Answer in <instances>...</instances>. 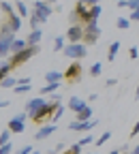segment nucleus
Returning a JSON list of instances; mask_svg holds the SVG:
<instances>
[{"mask_svg":"<svg viewBox=\"0 0 139 154\" xmlns=\"http://www.w3.org/2000/svg\"><path fill=\"white\" fill-rule=\"evenodd\" d=\"M39 49H41L39 45H28L26 49H22L19 54L11 56V58H9V60H11V69H17L19 64H24V62H28L30 58H34V56L39 54Z\"/></svg>","mask_w":139,"mask_h":154,"instance_id":"nucleus-1","label":"nucleus"},{"mask_svg":"<svg viewBox=\"0 0 139 154\" xmlns=\"http://www.w3.org/2000/svg\"><path fill=\"white\" fill-rule=\"evenodd\" d=\"M98 36H101V28H98L96 22H88V24H84V38H82V43L94 45V43L98 41Z\"/></svg>","mask_w":139,"mask_h":154,"instance_id":"nucleus-2","label":"nucleus"},{"mask_svg":"<svg viewBox=\"0 0 139 154\" xmlns=\"http://www.w3.org/2000/svg\"><path fill=\"white\" fill-rule=\"evenodd\" d=\"M66 58H71V60H82V58L86 56V45L84 43H66V47L62 49Z\"/></svg>","mask_w":139,"mask_h":154,"instance_id":"nucleus-3","label":"nucleus"},{"mask_svg":"<svg viewBox=\"0 0 139 154\" xmlns=\"http://www.w3.org/2000/svg\"><path fill=\"white\" fill-rule=\"evenodd\" d=\"M26 118H28V113L26 111H22V113H17V116H13V118L9 120V131H11V135L15 133H24V128H26Z\"/></svg>","mask_w":139,"mask_h":154,"instance_id":"nucleus-4","label":"nucleus"},{"mask_svg":"<svg viewBox=\"0 0 139 154\" xmlns=\"http://www.w3.org/2000/svg\"><path fill=\"white\" fill-rule=\"evenodd\" d=\"M82 75H84V66H82V62H79V60H75V62H71V66L66 69L64 79H69L71 84H75V82L82 79Z\"/></svg>","mask_w":139,"mask_h":154,"instance_id":"nucleus-5","label":"nucleus"},{"mask_svg":"<svg viewBox=\"0 0 139 154\" xmlns=\"http://www.w3.org/2000/svg\"><path fill=\"white\" fill-rule=\"evenodd\" d=\"M45 105H47V101H45V99H41V96H34V99H30V101L26 103V109H24V111L28 113V118H34V116L41 111Z\"/></svg>","mask_w":139,"mask_h":154,"instance_id":"nucleus-6","label":"nucleus"},{"mask_svg":"<svg viewBox=\"0 0 139 154\" xmlns=\"http://www.w3.org/2000/svg\"><path fill=\"white\" fill-rule=\"evenodd\" d=\"M32 11H34L39 17H43L45 22H47V19H49V15H51L56 9H54L51 5H47L45 0H34V5H32Z\"/></svg>","mask_w":139,"mask_h":154,"instance_id":"nucleus-7","label":"nucleus"},{"mask_svg":"<svg viewBox=\"0 0 139 154\" xmlns=\"http://www.w3.org/2000/svg\"><path fill=\"white\" fill-rule=\"evenodd\" d=\"M64 38H66L69 43H82V38H84V26H79V24L69 26V30H66Z\"/></svg>","mask_w":139,"mask_h":154,"instance_id":"nucleus-8","label":"nucleus"},{"mask_svg":"<svg viewBox=\"0 0 139 154\" xmlns=\"http://www.w3.org/2000/svg\"><path fill=\"white\" fill-rule=\"evenodd\" d=\"M56 107H58V103H47L41 111H39L36 116H34V122H45V120H51L54 118V111H56Z\"/></svg>","mask_w":139,"mask_h":154,"instance_id":"nucleus-9","label":"nucleus"},{"mask_svg":"<svg viewBox=\"0 0 139 154\" xmlns=\"http://www.w3.org/2000/svg\"><path fill=\"white\" fill-rule=\"evenodd\" d=\"M13 41H15V34H2V36H0V58H2V60L11 54Z\"/></svg>","mask_w":139,"mask_h":154,"instance_id":"nucleus-10","label":"nucleus"},{"mask_svg":"<svg viewBox=\"0 0 139 154\" xmlns=\"http://www.w3.org/2000/svg\"><path fill=\"white\" fill-rule=\"evenodd\" d=\"M98 122L92 118V120H88V122H77V120H73L71 124H69V131H79V133H90L94 126H96Z\"/></svg>","mask_w":139,"mask_h":154,"instance_id":"nucleus-11","label":"nucleus"},{"mask_svg":"<svg viewBox=\"0 0 139 154\" xmlns=\"http://www.w3.org/2000/svg\"><path fill=\"white\" fill-rule=\"evenodd\" d=\"M73 13L79 17V22H82V24H88L90 22V7H86L84 2H77V7H75Z\"/></svg>","mask_w":139,"mask_h":154,"instance_id":"nucleus-12","label":"nucleus"},{"mask_svg":"<svg viewBox=\"0 0 139 154\" xmlns=\"http://www.w3.org/2000/svg\"><path fill=\"white\" fill-rule=\"evenodd\" d=\"M54 133H56V124H45V126H41L34 133V139L36 141H43V139H47L49 135H54Z\"/></svg>","mask_w":139,"mask_h":154,"instance_id":"nucleus-13","label":"nucleus"},{"mask_svg":"<svg viewBox=\"0 0 139 154\" xmlns=\"http://www.w3.org/2000/svg\"><path fill=\"white\" fill-rule=\"evenodd\" d=\"M86 105H88V103H86V101H82L79 96H71V99H69V105H66V107H69L71 111H75V113H77V111H82V109H84Z\"/></svg>","mask_w":139,"mask_h":154,"instance_id":"nucleus-14","label":"nucleus"},{"mask_svg":"<svg viewBox=\"0 0 139 154\" xmlns=\"http://www.w3.org/2000/svg\"><path fill=\"white\" fill-rule=\"evenodd\" d=\"M41 38H43V32H41V28H36V30H30L26 43L28 45H39V43H41Z\"/></svg>","mask_w":139,"mask_h":154,"instance_id":"nucleus-15","label":"nucleus"},{"mask_svg":"<svg viewBox=\"0 0 139 154\" xmlns=\"http://www.w3.org/2000/svg\"><path fill=\"white\" fill-rule=\"evenodd\" d=\"M75 116H77V118H75L77 122H88V120H92V107H90V105H86L82 111H77Z\"/></svg>","mask_w":139,"mask_h":154,"instance_id":"nucleus-16","label":"nucleus"},{"mask_svg":"<svg viewBox=\"0 0 139 154\" xmlns=\"http://www.w3.org/2000/svg\"><path fill=\"white\" fill-rule=\"evenodd\" d=\"M62 79H64V73H58V71L45 73V82H47V84H60Z\"/></svg>","mask_w":139,"mask_h":154,"instance_id":"nucleus-17","label":"nucleus"},{"mask_svg":"<svg viewBox=\"0 0 139 154\" xmlns=\"http://www.w3.org/2000/svg\"><path fill=\"white\" fill-rule=\"evenodd\" d=\"M26 47H28V43L24 41V38H17V36H15V41H13V45H11V56L19 54V51L26 49Z\"/></svg>","mask_w":139,"mask_h":154,"instance_id":"nucleus-18","label":"nucleus"},{"mask_svg":"<svg viewBox=\"0 0 139 154\" xmlns=\"http://www.w3.org/2000/svg\"><path fill=\"white\" fill-rule=\"evenodd\" d=\"M7 22H9V26H11V30H13V32H17L19 28H22V17H19L17 13L9 15V19H7Z\"/></svg>","mask_w":139,"mask_h":154,"instance_id":"nucleus-19","label":"nucleus"},{"mask_svg":"<svg viewBox=\"0 0 139 154\" xmlns=\"http://www.w3.org/2000/svg\"><path fill=\"white\" fill-rule=\"evenodd\" d=\"M120 47H122L120 41H113V43L109 45V49H107V60H116V56H118V51H120Z\"/></svg>","mask_w":139,"mask_h":154,"instance_id":"nucleus-20","label":"nucleus"},{"mask_svg":"<svg viewBox=\"0 0 139 154\" xmlns=\"http://www.w3.org/2000/svg\"><path fill=\"white\" fill-rule=\"evenodd\" d=\"M15 9H17V15H19V17H30V9L26 7L24 0H17V2H15Z\"/></svg>","mask_w":139,"mask_h":154,"instance_id":"nucleus-21","label":"nucleus"},{"mask_svg":"<svg viewBox=\"0 0 139 154\" xmlns=\"http://www.w3.org/2000/svg\"><path fill=\"white\" fill-rule=\"evenodd\" d=\"M28 19H30V28H32V30H36L41 24H45V19H43V17H39L34 11H30V17H28Z\"/></svg>","mask_w":139,"mask_h":154,"instance_id":"nucleus-22","label":"nucleus"},{"mask_svg":"<svg viewBox=\"0 0 139 154\" xmlns=\"http://www.w3.org/2000/svg\"><path fill=\"white\" fill-rule=\"evenodd\" d=\"M13 69H11V62H7V60H2L0 62V82L5 79V77H9V73H11Z\"/></svg>","mask_w":139,"mask_h":154,"instance_id":"nucleus-23","label":"nucleus"},{"mask_svg":"<svg viewBox=\"0 0 139 154\" xmlns=\"http://www.w3.org/2000/svg\"><path fill=\"white\" fill-rule=\"evenodd\" d=\"M101 13H103L101 5H94V7H90V22H98V17H101Z\"/></svg>","mask_w":139,"mask_h":154,"instance_id":"nucleus-24","label":"nucleus"},{"mask_svg":"<svg viewBox=\"0 0 139 154\" xmlns=\"http://www.w3.org/2000/svg\"><path fill=\"white\" fill-rule=\"evenodd\" d=\"M66 47V38L64 36H56V41H54V51H62Z\"/></svg>","mask_w":139,"mask_h":154,"instance_id":"nucleus-25","label":"nucleus"},{"mask_svg":"<svg viewBox=\"0 0 139 154\" xmlns=\"http://www.w3.org/2000/svg\"><path fill=\"white\" fill-rule=\"evenodd\" d=\"M17 86V77H5L0 82V88H15Z\"/></svg>","mask_w":139,"mask_h":154,"instance_id":"nucleus-26","label":"nucleus"},{"mask_svg":"<svg viewBox=\"0 0 139 154\" xmlns=\"http://www.w3.org/2000/svg\"><path fill=\"white\" fill-rule=\"evenodd\" d=\"M62 116H64V107H62L60 103H58V107H56V111H54V118H51V124H56L58 120L62 118Z\"/></svg>","mask_w":139,"mask_h":154,"instance_id":"nucleus-27","label":"nucleus"},{"mask_svg":"<svg viewBox=\"0 0 139 154\" xmlns=\"http://www.w3.org/2000/svg\"><path fill=\"white\" fill-rule=\"evenodd\" d=\"M116 26L120 28V30H126V28L131 26V19H128V17H118V22H116Z\"/></svg>","mask_w":139,"mask_h":154,"instance_id":"nucleus-28","label":"nucleus"},{"mask_svg":"<svg viewBox=\"0 0 139 154\" xmlns=\"http://www.w3.org/2000/svg\"><path fill=\"white\" fill-rule=\"evenodd\" d=\"M58 86H60V84H47V86L41 88V94H54L58 90Z\"/></svg>","mask_w":139,"mask_h":154,"instance_id":"nucleus-29","label":"nucleus"},{"mask_svg":"<svg viewBox=\"0 0 139 154\" xmlns=\"http://www.w3.org/2000/svg\"><path fill=\"white\" fill-rule=\"evenodd\" d=\"M109 137H111V131H105V133L101 135V137H98V139L94 141V143H96V146H105V141H109Z\"/></svg>","mask_w":139,"mask_h":154,"instance_id":"nucleus-30","label":"nucleus"},{"mask_svg":"<svg viewBox=\"0 0 139 154\" xmlns=\"http://www.w3.org/2000/svg\"><path fill=\"white\" fill-rule=\"evenodd\" d=\"M101 71H103L101 62H94V64L90 66V75H92V77H98V75H101Z\"/></svg>","mask_w":139,"mask_h":154,"instance_id":"nucleus-31","label":"nucleus"},{"mask_svg":"<svg viewBox=\"0 0 139 154\" xmlns=\"http://www.w3.org/2000/svg\"><path fill=\"white\" fill-rule=\"evenodd\" d=\"M9 139H11V131L7 128V131H2V133H0V146L9 143Z\"/></svg>","mask_w":139,"mask_h":154,"instance_id":"nucleus-32","label":"nucleus"},{"mask_svg":"<svg viewBox=\"0 0 139 154\" xmlns=\"http://www.w3.org/2000/svg\"><path fill=\"white\" fill-rule=\"evenodd\" d=\"M0 11H2V13H7V15H13V13H15V9H13L9 2H0Z\"/></svg>","mask_w":139,"mask_h":154,"instance_id":"nucleus-33","label":"nucleus"},{"mask_svg":"<svg viewBox=\"0 0 139 154\" xmlns=\"http://www.w3.org/2000/svg\"><path fill=\"white\" fill-rule=\"evenodd\" d=\"M2 34H15V32L11 30L9 22H5V24H0V36H2Z\"/></svg>","mask_w":139,"mask_h":154,"instance_id":"nucleus-34","label":"nucleus"},{"mask_svg":"<svg viewBox=\"0 0 139 154\" xmlns=\"http://www.w3.org/2000/svg\"><path fill=\"white\" fill-rule=\"evenodd\" d=\"M64 146H66V143H58L56 148H49L47 154H60V152H64Z\"/></svg>","mask_w":139,"mask_h":154,"instance_id":"nucleus-35","label":"nucleus"},{"mask_svg":"<svg viewBox=\"0 0 139 154\" xmlns=\"http://www.w3.org/2000/svg\"><path fill=\"white\" fill-rule=\"evenodd\" d=\"M77 143H79V146H90V143H94V139H92V135L88 133L86 137H82V141H77Z\"/></svg>","mask_w":139,"mask_h":154,"instance_id":"nucleus-36","label":"nucleus"},{"mask_svg":"<svg viewBox=\"0 0 139 154\" xmlns=\"http://www.w3.org/2000/svg\"><path fill=\"white\" fill-rule=\"evenodd\" d=\"M13 152V143H5V146H0V154H11Z\"/></svg>","mask_w":139,"mask_h":154,"instance_id":"nucleus-37","label":"nucleus"},{"mask_svg":"<svg viewBox=\"0 0 139 154\" xmlns=\"http://www.w3.org/2000/svg\"><path fill=\"white\" fill-rule=\"evenodd\" d=\"M126 9H131V11L139 9V0H126Z\"/></svg>","mask_w":139,"mask_h":154,"instance_id":"nucleus-38","label":"nucleus"},{"mask_svg":"<svg viewBox=\"0 0 139 154\" xmlns=\"http://www.w3.org/2000/svg\"><path fill=\"white\" fill-rule=\"evenodd\" d=\"M15 92H17V94H26V92H30V86H19V84H17V86H15Z\"/></svg>","mask_w":139,"mask_h":154,"instance_id":"nucleus-39","label":"nucleus"},{"mask_svg":"<svg viewBox=\"0 0 139 154\" xmlns=\"http://www.w3.org/2000/svg\"><path fill=\"white\" fill-rule=\"evenodd\" d=\"M17 84H19V86H30L32 79H30V77H17Z\"/></svg>","mask_w":139,"mask_h":154,"instance_id":"nucleus-40","label":"nucleus"},{"mask_svg":"<svg viewBox=\"0 0 139 154\" xmlns=\"http://www.w3.org/2000/svg\"><path fill=\"white\" fill-rule=\"evenodd\" d=\"M69 152H71V154H82V146H79V143H73V146L69 148Z\"/></svg>","mask_w":139,"mask_h":154,"instance_id":"nucleus-41","label":"nucleus"},{"mask_svg":"<svg viewBox=\"0 0 139 154\" xmlns=\"http://www.w3.org/2000/svg\"><path fill=\"white\" fill-rule=\"evenodd\" d=\"M131 22H139V9H135V11H131Z\"/></svg>","mask_w":139,"mask_h":154,"instance_id":"nucleus-42","label":"nucleus"},{"mask_svg":"<svg viewBox=\"0 0 139 154\" xmlns=\"http://www.w3.org/2000/svg\"><path fill=\"white\" fill-rule=\"evenodd\" d=\"M79 2H84L86 7H94V5H98L101 0H79Z\"/></svg>","mask_w":139,"mask_h":154,"instance_id":"nucleus-43","label":"nucleus"},{"mask_svg":"<svg viewBox=\"0 0 139 154\" xmlns=\"http://www.w3.org/2000/svg\"><path fill=\"white\" fill-rule=\"evenodd\" d=\"M139 135V120L135 122V126H133V131H131V137H137Z\"/></svg>","mask_w":139,"mask_h":154,"instance_id":"nucleus-44","label":"nucleus"},{"mask_svg":"<svg viewBox=\"0 0 139 154\" xmlns=\"http://www.w3.org/2000/svg\"><path fill=\"white\" fill-rule=\"evenodd\" d=\"M128 56H131L133 60H135V58L139 56V49H137V47H131V49H128Z\"/></svg>","mask_w":139,"mask_h":154,"instance_id":"nucleus-45","label":"nucleus"},{"mask_svg":"<svg viewBox=\"0 0 139 154\" xmlns=\"http://www.w3.org/2000/svg\"><path fill=\"white\" fill-rule=\"evenodd\" d=\"M30 152H32V146H24L22 150L17 152V154H30Z\"/></svg>","mask_w":139,"mask_h":154,"instance_id":"nucleus-46","label":"nucleus"},{"mask_svg":"<svg viewBox=\"0 0 139 154\" xmlns=\"http://www.w3.org/2000/svg\"><path fill=\"white\" fill-rule=\"evenodd\" d=\"M128 152H131V146H128V143H126V146H122V148H120V154H128Z\"/></svg>","mask_w":139,"mask_h":154,"instance_id":"nucleus-47","label":"nucleus"},{"mask_svg":"<svg viewBox=\"0 0 139 154\" xmlns=\"http://www.w3.org/2000/svg\"><path fill=\"white\" fill-rule=\"evenodd\" d=\"M116 84H118V79H116V77H111V79H107V86H109V88H111V86H116Z\"/></svg>","mask_w":139,"mask_h":154,"instance_id":"nucleus-48","label":"nucleus"},{"mask_svg":"<svg viewBox=\"0 0 139 154\" xmlns=\"http://www.w3.org/2000/svg\"><path fill=\"white\" fill-rule=\"evenodd\" d=\"M128 154H139V146H133V148H131V152H128Z\"/></svg>","mask_w":139,"mask_h":154,"instance_id":"nucleus-49","label":"nucleus"},{"mask_svg":"<svg viewBox=\"0 0 139 154\" xmlns=\"http://www.w3.org/2000/svg\"><path fill=\"white\" fill-rule=\"evenodd\" d=\"M5 107H9V101H0V109H5Z\"/></svg>","mask_w":139,"mask_h":154,"instance_id":"nucleus-50","label":"nucleus"},{"mask_svg":"<svg viewBox=\"0 0 139 154\" xmlns=\"http://www.w3.org/2000/svg\"><path fill=\"white\" fill-rule=\"evenodd\" d=\"M109 154H120V150H111V152H109Z\"/></svg>","mask_w":139,"mask_h":154,"instance_id":"nucleus-51","label":"nucleus"},{"mask_svg":"<svg viewBox=\"0 0 139 154\" xmlns=\"http://www.w3.org/2000/svg\"><path fill=\"white\" fill-rule=\"evenodd\" d=\"M45 2H47V5H54V2H56V0H45Z\"/></svg>","mask_w":139,"mask_h":154,"instance_id":"nucleus-52","label":"nucleus"},{"mask_svg":"<svg viewBox=\"0 0 139 154\" xmlns=\"http://www.w3.org/2000/svg\"><path fill=\"white\" fill-rule=\"evenodd\" d=\"M30 154H41V152H39V150H32V152H30Z\"/></svg>","mask_w":139,"mask_h":154,"instance_id":"nucleus-53","label":"nucleus"},{"mask_svg":"<svg viewBox=\"0 0 139 154\" xmlns=\"http://www.w3.org/2000/svg\"><path fill=\"white\" fill-rule=\"evenodd\" d=\"M137 99H139V86H137Z\"/></svg>","mask_w":139,"mask_h":154,"instance_id":"nucleus-54","label":"nucleus"},{"mask_svg":"<svg viewBox=\"0 0 139 154\" xmlns=\"http://www.w3.org/2000/svg\"><path fill=\"white\" fill-rule=\"evenodd\" d=\"M62 154H71V152H69V150H64V152H62Z\"/></svg>","mask_w":139,"mask_h":154,"instance_id":"nucleus-55","label":"nucleus"},{"mask_svg":"<svg viewBox=\"0 0 139 154\" xmlns=\"http://www.w3.org/2000/svg\"><path fill=\"white\" fill-rule=\"evenodd\" d=\"M90 154H96V152H90Z\"/></svg>","mask_w":139,"mask_h":154,"instance_id":"nucleus-56","label":"nucleus"}]
</instances>
